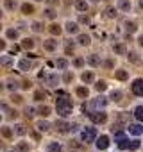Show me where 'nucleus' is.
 <instances>
[{"label":"nucleus","mask_w":143,"mask_h":152,"mask_svg":"<svg viewBox=\"0 0 143 152\" xmlns=\"http://www.w3.org/2000/svg\"><path fill=\"white\" fill-rule=\"evenodd\" d=\"M81 79H82L86 84H88V83H93V81H95V73H93V72H84V73L81 75Z\"/></svg>","instance_id":"6e6552de"},{"label":"nucleus","mask_w":143,"mask_h":152,"mask_svg":"<svg viewBox=\"0 0 143 152\" xmlns=\"http://www.w3.org/2000/svg\"><path fill=\"white\" fill-rule=\"evenodd\" d=\"M20 86H22L23 90H27V88H31V83H29V81H23V83H22Z\"/></svg>","instance_id":"8fccbe9b"},{"label":"nucleus","mask_w":143,"mask_h":152,"mask_svg":"<svg viewBox=\"0 0 143 152\" xmlns=\"http://www.w3.org/2000/svg\"><path fill=\"white\" fill-rule=\"evenodd\" d=\"M18 68H20L22 72H27V70L31 68V61H29V59H22V61L18 63Z\"/></svg>","instance_id":"f8f14e48"},{"label":"nucleus","mask_w":143,"mask_h":152,"mask_svg":"<svg viewBox=\"0 0 143 152\" xmlns=\"http://www.w3.org/2000/svg\"><path fill=\"white\" fill-rule=\"evenodd\" d=\"M107 102H109V100H107L106 97H98V99H95V100L91 102V107H93V109H104V107L107 106Z\"/></svg>","instance_id":"39448f33"},{"label":"nucleus","mask_w":143,"mask_h":152,"mask_svg":"<svg viewBox=\"0 0 143 152\" xmlns=\"http://www.w3.org/2000/svg\"><path fill=\"white\" fill-rule=\"evenodd\" d=\"M132 93L138 97H143V79H136L132 83Z\"/></svg>","instance_id":"20e7f679"},{"label":"nucleus","mask_w":143,"mask_h":152,"mask_svg":"<svg viewBox=\"0 0 143 152\" xmlns=\"http://www.w3.org/2000/svg\"><path fill=\"white\" fill-rule=\"evenodd\" d=\"M66 31H68L70 34H77V32H79V25H77L75 22H68V23H66Z\"/></svg>","instance_id":"1a4fd4ad"},{"label":"nucleus","mask_w":143,"mask_h":152,"mask_svg":"<svg viewBox=\"0 0 143 152\" xmlns=\"http://www.w3.org/2000/svg\"><path fill=\"white\" fill-rule=\"evenodd\" d=\"M88 116H90V120H91L93 124H104V122H107V115H106L104 111H93V113H90Z\"/></svg>","instance_id":"7ed1b4c3"},{"label":"nucleus","mask_w":143,"mask_h":152,"mask_svg":"<svg viewBox=\"0 0 143 152\" xmlns=\"http://www.w3.org/2000/svg\"><path fill=\"white\" fill-rule=\"evenodd\" d=\"M55 125H57V129H59L61 132H66V131H70V125H68L66 122H63V120H59V122H55Z\"/></svg>","instance_id":"2eb2a0df"},{"label":"nucleus","mask_w":143,"mask_h":152,"mask_svg":"<svg viewBox=\"0 0 143 152\" xmlns=\"http://www.w3.org/2000/svg\"><path fill=\"white\" fill-rule=\"evenodd\" d=\"M32 31H34V32H39V31H41V23H39V22H34V23H32Z\"/></svg>","instance_id":"79ce46f5"},{"label":"nucleus","mask_w":143,"mask_h":152,"mask_svg":"<svg viewBox=\"0 0 143 152\" xmlns=\"http://www.w3.org/2000/svg\"><path fill=\"white\" fill-rule=\"evenodd\" d=\"M95 136H97V127H84L82 132H81V140L86 141V143L95 141Z\"/></svg>","instance_id":"f03ea898"},{"label":"nucleus","mask_w":143,"mask_h":152,"mask_svg":"<svg viewBox=\"0 0 143 152\" xmlns=\"http://www.w3.org/2000/svg\"><path fill=\"white\" fill-rule=\"evenodd\" d=\"M55 15H57V13H55L54 9H47V11H45V16H47V18H52V20H54Z\"/></svg>","instance_id":"e433bc0d"},{"label":"nucleus","mask_w":143,"mask_h":152,"mask_svg":"<svg viewBox=\"0 0 143 152\" xmlns=\"http://www.w3.org/2000/svg\"><path fill=\"white\" fill-rule=\"evenodd\" d=\"M6 48V43H4V39H0V50H4Z\"/></svg>","instance_id":"5fc2aeb1"},{"label":"nucleus","mask_w":143,"mask_h":152,"mask_svg":"<svg viewBox=\"0 0 143 152\" xmlns=\"http://www.w3.org/2000/svg\"><path fill=\"white\" fill-rule=\"evenodd\" d=\"M139 45H141V47H143V36H141V38H139Z\"/></svg>","instance_id":"4d7b16f0"},{"label":"nucleus","mask_w":143,"mask_h":152,"mask_svg":"<svg viewBox=\"0 0 143 152\" xmlns=\"http://www.w3.org/2000/svg\"><path fill=\"white\" fill-rule=\"evenodd\" d=\"M6 36H7L9 39H16V38H18V31H16V29H7Z\"/></svg>","instance_id":"b1692460"},{"label":"nucleus","mask_w":143,"mask_h":152,"mask_svg":"<svg viewBox=\"0 0 143 152\" xmlns=\"http://www.w3.org/2000/svg\"><path fill=\"white\" fill-rule=\"evenodd\" d=\"M129 77V75H127V72H123V70H118L116 72V79H120V81H125Z\"/></svg>","instance_id":"f704fd0d"},{"label":"nucleus","mask_w":143,"mask_h":152,"mask_svg":"<svg viewBox=\"0 0 143 152\" xmlns=\"http://www.w3.org/2000/svg\"><path fill=\"white\" fill-rule=\"evenodd\" d=\"M2 134H4L6 138H11V134H13V132H11V129H7V127H2Z\"/></svg>","instance_id":"a18cd8bd"},{"label":"nucleus","mask_w":143,"mask_h":152,"mask_svg":"<svg viewBox=\"0 0 143 152\" xmlns=\"http://www.w3.org/2000/svg\"><path fill=\"white\" fill-rule=\"evenodd\" d=\"M74 48H75L74 41H72V39H68V41H66V47H64V52H66L68 56H72V54H74Z\"/></svg>","instance_id":"ddd939ff"},{"label":"nucleus","mask_w":143,"mask_h":152,"mask_svg":"<svg viewBox=\"0 0 143 152\" xmlns=\"http://www.w3.org/2000/svg\"><path fill=\"white\" fill-rule=\"evenodd\" d=\"M106 16H107V18H115V16H116V11H115L113 7H107V9H106Z\"/></svg>","instance_id":"c9c22d12"},{"label":"nucleus","mask_w":143,"mask_h":152,"mask_svg":"<svg viewBox=\"0 0 143 152\" xmlns=\"http://www.w3.org/2000/svg\"><path fill=\"white\" fill-rule=\"evenodd\" d=\"M57 81H59V79H57V75H50V77L47 79V84H48V86H55Z\"/></svg>","instance_id":"473e14b6"},{"label":"nucleus","mask_w":143,"mask_h":152,"mask_svg":"<svg viewBox=\"0 0 143 152\" xmlns=\"http://www.w3.org/2000/svg\"><path fill=\"white\" fill-rule=\"evenodd\" d=\"M0 147H2V143H0Z\"/></svg>","instance_id":"0e129e2a"},{"label":"nucleus","mask_w":143,"mask_h":152,"mask_svg":"<svg viewBox=\"0 0 143 152\" xmlns=\"http://www.w3.org/2000/svg\"><path fill=\"white\" fill-rule=\"evenodd\" d=\"M18 150H20V152H29V145H27V143H20V145H18Z\"/></svg>","instance_id":"a19ab883"},{"label":"nucleus","mask_w":143,"mask_h":152,"mask_svg":"<svg viewBox=\"0 0 143 152\" xmlns=\"http://www.w3.org/2000/svg\"><path fill=\"white\" fill-rule=\"evenodd\" d=\"M70 2H72V0H64V4H70Z\"/></svg>","instance_id":"bf43d9fd"},{"label":"nucleus","mask_w":143,"mask_h":152,"mask_svg":"<svg viewBox=\"0 0 143 152\" xmlns=\"http://www.w3.org/2000/svg\"><path fill=\"white\" fill-rule=\"evenodd\" d=\"M34 113H36V111H34L32 107H25V116H27V118H32Z\"/></svg>","instance_id":"58836bf2"},{"label":"nucleus","mask_w":143,"mask_h":152,"mask_svg":"<svg viewBox=\"0 0 143 152\" xmlns=\"http://www.w3.org/2000/svg\"><path fill=\"white\" fill-rule=\"evenodd\" d=\"M0 63H2L4 66H11V64H13V59L7 57V56H4V57H0Z\"/></svg>","instance_id":"72a5a7b5"},{"label":"nucleus","mask_w":143,"mask_h":152,"mask_svg":"<svg viewBox=\"0 0 143 152\" xmlns=\"http://www.w3.org/2000/svg\"><path fill=\"white\" fill-rule=\"evenodd\" d=\"M48 150H50V152H61V145L55 143V141H52V143L48 145Z\"/></svg>","instance_id":"c85d7f7f"},{"label":"nucleus","mask_w":143,"mask_h":152,"mask_svg":"<svg viewBox=\"0 0 143 152\" xmlns=\"http://www.w3.org/2000/svg\"><path fill=\"white\" fill-rule=\"evenodd\" d=\"M22 47H23V48H27V50H31V48H34V41H32L31 38H27V39H23V41H22Z\"/></svg>","instance_id":"4be33fe9"},{"label":"nucleus","mask_w":143,"mask_h":152,"mask_svg":"<svg viewBox=\"0 0 143 152\" xmlns=\"http://www.w3.org/2000/svg\"><path fill=\"white\" fill-rule=\"evenodd\" d=\"M0 16H2V11H0Z\"/></svg>","instance_id":"e2e57ef3"},{"label":"nucleus","mask_w":143,"mask_h":152,"mask_svg":"<svg viewBox=\"0 0 143 152\" xmlns=\"http://www.w3.org/2000/svg\"><path fill=\"white\" fill-rule=\"evenodd\" d=\"M95 90H98V91H106V90H107V84H106V81H98V83L95 84Z\"/></svg>","instance_id":"bb28decb"},{"label":"nucleus","mask_w":143,"mask_h":152,"mask_svg":"<svg viewBox=\"0 0 143 152\" xmlns=\"http://www.w3.org/2000/svg\"><path fill=\"white\" fill-rule=\"evenodd\" d=\"M9 116H11V118H16V116H18V111H16V109H11V111H9Z\"/></svg>","instance_id":"603ef678"},{"label":"nucleus","mask_w":143,"mask_h":152,"mask_svg":"<svg viewBox=\"0 0 143 152\" xmlns=\"http://www.w3.org/2000/svg\"><path fill=\"white\" fill-rule=\"evenodd\" d=\"M34 99H36V100H43V99H45V93H43V91H36V93H34Z\"/></svg>","instance_id":"c03bdc74"},{"label":"nucleus","mask_w":143,"mask_h":152,"mask_svg":"<svg viewBox=\"0 0 143 152\" xmlns=\"http://www.w3.org/2000/svg\"><path fill=\"white\" fill-rule=\"evenodd\" d=\"M0 120H2V116H0Z\"/></svg>","instance_id":"69168bd1"},{"label":"nucleus","mask_w":143,"mask_h":152,"mask_svg":"<svg viewBox=\"0 0 143 152\" xmlns=\"http://www.w3.org/2000/svg\"><path fill=\"white\" fill-rule=\"evenodd\" d=\"M118 7H120L122 11H129V9H131L129 0H118Z\"/></svg>","instance_id":"aec40b11"},{"label":"nucleus","mask_w":143,"mask_h":152,"mask_svg":"<svg viewBox=\"0 0 143 152\" xmlns=\"http://www.w3.org/2000/svg\"><path fill=\"white\" fill-rule=\"evenodd\" d=\"M16 134L18 136H23L25 134V127L23 125H16Z\"/></svg>","instance_id":"ea45409f"},{"label":"nucleus","mask_w":143,"mask_h":152,"mask_svg":"<svg viewBox=\"0 0 143 152\" xmlns=\"http://www.w3.org/2000/svg\"><path fill=\"white\" fill-rule=\"evenodd\" d=\"M134 116H136L138 122H143V106H138V107L134 109Z\"/></svg>","instance_id":"dca6fc26"},{"label":"nucleus","mask_w":143,"mask_h":152,"mask_svg":"<svg viewBox=\"0 0 143 152\" xmlns=\"http://www.w3.org/2000/svg\"><path fill=\"white\" fill-rule=\"evenodd\" d=\"M55 64H57L61 70H66V68H68V61H66V59H63V57H61V59H57V63H55Z\"/></svg>","instance_id":"2f4dec72"},{"label":"nucleus","mask_w":143,"mask_h":152,"mask_svg":"<svg viewBox=\"0 0 143 152\" xmlns=\"http://www.w3.org/2000/svg\"><path fill=\"white\" fill-rule=\"evenodd\" d=\"M13 102H15V104H20V102H22V97H20V95H15V97H13Z\"/></svg>","instance_id":"3c124183"},{"label":"nucleus","mask_w":143,"mask_h":152,"mask_svg":"<svg viewBox=\"0 0 143 152\" xmlns=\"http://www.w3.org/2000/svg\"><path fill=\"white\" fill-rule=\"evenodd\" d=\"M129 132L134 134V136H141V134H143V125H139V124H131V125H129Z\"/></svg>","instance_id":"0eeeda50"},{"label":"nucleus","mask_w":143,"mask_h":152,"mask_svg":"<svg viewBox=\"0 0 143 152\" xmlns=\"http://www.w3.org/2000/svg\"><path fill=\"white\" fill-rule=\"evenodd\" d=\"M79 43H81L82 47H88V45H90V36H88V34H79Z\"/></svg>","instance_id":"a211bd4d"},{"label":"nucleus","mask_w":143,"mask_h":152,"mask_svg":"<svg viewBox=\"0 0 143 152\" xmlns=\"http://www.w3.org/2000/svg\"><path fill=\"white\" fill-rule=\"evenodd\" d=\"M91 2H98V0H91Z\"/></svg>","instance_id":"680f3d73"},{"label":"nucleus","mask_w":143,"mask_h":152,"mask_svg":"<svg viewBox=\"0 0 143 152\" xmlns=\"http://www.w3.org/2000/svg\"><path fill=\"white\" fill-rule=\"evenodd\" d=\"M48 32H50V34H54V36H59V34H61V27L54 23V25H50V27H48Z\"/></svg>","instance_id":"412c9836"},{"label":"nucleus","mask_w":143,"mask_h":152,"mask_svg":"<svg viewBox=\"0 0 143 152\" xmlns=\"http://www.w3.org/2000/svg\"><path fill=\"white\" fill-rule=\"evenodd\" d=\"M75 93H77V97H81V99H86V97L90 95V91H88L86 88H77V91H75Z\"/></svg>","instance_id":"393cba45"},{"label":"nucleus","mask_w":143,"mask_h":152,"mask_svg":"<svg viewBox=\"0 0 143 152\" xmlns=\"http://www.w3.org/2000/svg\"><path fill=\"white\" fill-rule=\"evenodd\" d=\"M50 127H52V125H50L48 122H45V120H41V122H38V129H39L41 132H47V131H48Z\"/></svg>","instance_id":"4468645a"},{"label":"nucleus","mask_w":143,"mask_h":152,"mask_svg":"<svg viewBox=\"0 0 143 152\" xmlns=\"http://www.w3.org/2000/svg\"><path fill=\"white\" fill-rule=\"evenodd\" d=\"M22 13L23 15H32L34 13V7L31 4H22Z\"/></svg>","instance_id":"f3484780"},{"label":"nucleus","mask_w":143,"mask_h":152,"mask_svg":"<svg viewBox=\"0 0 143 152\" xmlns=\"http://www.w3.org/2000/svg\"><path fill=\"white\" fill-rule=\"evenodd\" d=\"M95 145H97L98 150H106L109 147V138L107 136H98V140L95 141Z\"/></svg>","instance_id":"423d86ee"},{"label":"nucleus","mask_w":143,"mask_h":152,"mask_svg":"<svg viewBox=\"0 0 143 152\" xmlns=\"http://www.w3.org/2000/svg\"><path fill=\"white\" fill-rule=\"evenodd\" d=\"M129 59H131L132 63H134V61H138V57H136V54H134V52H131V54H129Z\"/></svg>","instance_id":"864d4df0"},{"label":"nucleus","mask_w":143,"mask_h":152,"mask_svg":"<svg viewBox=\"0 0 143 152\" xmlns=\"http://www.w3.org/2000/svg\"><path fill=\"white\" fill-rule=\"evenodd\" d=\"M48 2H50V4H55V2H57V0H48Z\"/></svg>","instance_id":"13d9d810"},{"label":"nucleus","mask_w":143,"mask_h":152,"mask_svg":"<svg viewBox=\"0 0 143 152\" xmlns=\"http://www.w3.org/2000/svg\"><path fill=\"white\" fill-rule=\"evenodd\" d=\"M79 22L81 23H90V18L88 16H79Z\"/></svg>","instance_id":"09e8293b"},{"label":"nucleus","mask_w":143,"mask_h":152,"mask_svg":"<svg viewBox=\"0 0 143 152\" xmlns=\"http://www.w3.org/2000/svg\"><path fill=\"white\" fill-rule=\"evenodd\" d=\"M138 6H139V7L143 9V0H138Z\"/></svg>","instance_id":"6e6d98bb"},{"label":"nucleus","mask_w":143,"mask_h":152,"mask_svg":"<svg viewBox=\"0 0 143 152\" xmlns=\"http://www.w3.org/2000/svg\"><path fill=\"white\" fill-rule=\"evenodd\" d=\"M113 50H115L116 54H125V45H123V43H115V45H113Z\"/></svg>","instance_id":"6ab92c4d"},{"label":"nucleus","mask_w":143,"mask_h":152,"mask_svg":"<svg viewBox=\"0 0 143 152\" xmlns=\"http://www.w3.org/2000/svg\"><path fill=\"white\" fill-rule=\"evenodd\" d=\"M0 91H2V83H0Z\"/></svg>","instance_id":"052dcab7"},{"label":"nucleus","mask_w":143,"mask_h":152,"mask_svg":"<svg viewBox=\"0 0 143 152\" xmlns=\"http://www.w3.org/2000/svg\"><path fill=\"white\" fill-rule=\"evenodd\" d=\"M123 27H125V31H127V32H134V31H136V25H134L132 22H125V23H123Z\"/></svg>","instance_id":"c756f323"},{"label":"nucleus","mask_w":143,"mask_h":152,"mask_svg":"<svg viewBox=\"0 0 143 152\" xmlns=\"http://www.w3.org/2000/svg\"><path fill=\"white\" fill-rule=\"evenodd\" d=\"M74 64H75L77 68H82V64H84V59H81V57H77V59L74 61Z\"/></svg>","instance_id":"37998d69"},{"label":"nucleus","mask_w":143,"mask_h":152,"mask_svg":"<svg viewBox=\"0 0 143 152\" xmlns=\"http://www.w3.org/2000/svg\"><path fill=\"white\" fill-rule=\"evenodd\" d=\"M18 88V83H15V81H9L7 83V90H11V91H15Z\"/></svg>","instance_id":"4c0bfd02"},{"label":"nucleus","mask_w":143,"mask_h":152,"mask_svg":"<svg viewBox=\"0 0 143 152\" xmlns=\"http://www.w3.org/2000/svg\"><path fill=\"white\" fill-rule=\"evenodd\" d=\"M136 148H139V141H138V140H129L127 150H136Z\"/></svg>","instance_id":"5701e85b"},{"label":"nucleus","mask_w":143,"mask_h":152,"mask_svg":"<svg viewBox=\"0 0 143 152\" xmlns=\"http://www.w3.org/2000/svg\"><path fill=\"white\" fill-rule=\"evenodd\" d=\"M55 47H57V43H55L54 39H47V41H45V50L54 52V50H55Z\"/></svg>","instance_id":"9b49d317"},{"label":"nucleus","mask_w":143,"mask_h":152,"mask_svg":"<svg viewBox=\"0 0 143 152\" xmlns=\"http://www.w3.org/2000/svg\"><path fill=\"white\" fill-rule=\"evenodd\" d=\"M55 111L61 115V116H68L74 111V104L68 99V95H61L57 100H55Z\"/></svg>","instance_id":"f257e3e1"},{"label":"nucleus","mask_w":143,"mask_h":152,"mask_svg":"<svg viewBox=\"0 0 143 152\" xmlns=\"http://www.w3.org/2000/svg\"><path fill=\"white\" fill-rule=\"evenodd\" d=\"M88 63H90L91 66H97V64L100 63V59H98V56H90V57H88Z\"/></svg>","instance_id":"7c9ffc66"},{"label":"nucleus","mask_w":143,"mask_h":152,"mask_svg":"<svg viewBox=\"0 0 143 152\" xmlns=\"http://www.w3.org/2000/svg\"><path fill=\"white\" fill-rule=\"evenodd\" d=\"M38 113H39L41 116H48V115H50V107H47V106H41V107H38Z\"/></svg>","instance_id":"cd10ccee"},{"label":"nucleus","mask_w":143,"mask_h":152,"mask_svg":"<svg viewBox=\"0 0 143 152\" xmlns=\"http://www.w3.org/2000/svg\"><path fill=\"white\" fill-rule=\"evenodd\" d=\"M109 99H111V100H120V99H122V91H120V90L111 91V93H109Z\"/></svg>","instance_id":"a878e982"},{"label":"nucleus","mask_w":143,"mask_h":152,"mask_svg":"<svg viewBox=\"0 0 143 152\" xmlns=\"http://www.w3.org/2000/svg\"><path fill=\"white\" fill-rule=\"evenodd\" d=\"M6 7L7 9H15V2L13 0H6Z\"/></svg>","instance_id":"49530a36"},{"label":"nucleus","mask_w":143,"mask_h":152,"mask_svg":"<svg viewBox=\"0 0 143 152\" xmlns=\"http://www.w3.org/2000/svg\"><path fill=\"white\" fill-rule=\"evenodd\" d=\"M75 9L84 13V11H88V4L84 2V0H75Z\"/></svg>","instance_id":"9d476101"},{"label":"nucleus","mask_w":143,"mask_h":152,"mask_svg":"<svg viewBox=\"0 0 143 152\" xmlns=\"http://www.w3.org/2000/svg\"><path fill=\"white\" fill-rule=\"evenodd\" d=\"M63 79H64V83H70L72 79H74V75H72V73H64V77H63Z\"/></svg>","instance_id":"de8ad7c7"}]
</instances>
